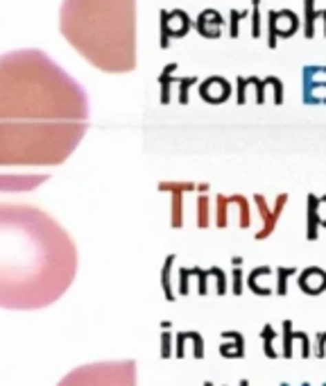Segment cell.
I'll return each instance as SVG.
<instances>
[{
    "instance_id": "6da1fadb",
    "label": "cell",
    "mask_w": 326,
    "mask_h": 386,
    "mask_svg": "<svg viewBox=\"0 0 326 386\" xmlns=\"http://www.w3.org/2000/svg\"><path fill=\"white\" fill-rule=\"evenodd\" d=\"M91 123L89 96L41 50L0 55V168L61 166Z\"/></svg>"
},
{
    "instance_id": "7a4b0ae2",
    "label": "cell",
    "mask_w": 326,
    "mask_h": 386,
    "mask_svg": "<svg viewBox=\"0 0 326 386\" xmlns=\"http://www.w3.org/2000/svg\"><path fill=\"white\" fill-rule=\"evenodd\" d=\"M77 275V245L54 216L25 203H0V309L54 305Z\"/></svg>"
},
{
    "instance_id": "3957f363",
    "label": "cell",
    "mask_w": 326,
    "mask_h": 386,
    "mask_svg": "<svg viewBox=\"0 0 326 386\" xmlns=\"http://www.w3.org/2000/svg\"><path fill=\"white\" fill-rule=\"evenodd\" d=\"M61 34L105 73L136 68V0H64Z\"/></svg>"
},
{
    "instance_id": "277c9868",
    "label": "cell",
    "mask_w": 326,
    "mask_h": 386,
    "mask_svg": "<svg viewBox=\"0 0 326 386\" xmlns=\"http://www.w3.org/2000/svg\"><path fill=\"white\" fill-rule=\"evenodd\" d=\"M57 386H136V361H98L71 370Z\"/></svg>"
},
{
    "instance_id": "5b68a950",
    "label": "cell",
    "mask_w": 326,
    "mask_h": 386,
    "mask_svg": "<svg viewBox=\"0 0 326 386\" xmlns=\"http://www.w3.org/2000/svg\"><path fill=\"white\" fill-rule=\"evenodd\" d=\"M301 82H304V91H301L304 105H326V66H304Z\"/></svg>"
},
{
    "instance_id": "8992f818",
    "label": "cell",
    "mask_w": 326,
    "mask_h": 386,
    "mask_svg": "<svg viewBox=\"0 0 326 386\" xmlns=\"http://www.w3.org/2000/svg\"><path fill=\"white\" fill-rule=\"evenodd\" d=\"M299 30V17L290 10L270 12L268 17V43L270 48H276L279 37H292Z\"/></svg>"
},
{
    "instance_id": "52a82bcc",
    "label": "cell",
    "mask_w": 326,
    "mask_h": 386,
    "mask_svg": "<svg viewBox=\"0 0 326 386\" xmlns=\"http://www.w3.org/2000/svg\"><path fill=\"white\" fill-rule=\"evenodd\" d=\"M254 203H256V207H259V214H261V219H263V230L259 232V234H256V238H259V241H263V238H268L272 232H274L276 223H279V219H281V214L285 210V203H288V193H279L276 203H274V210H270L268 203H265V198H263V196H254Z\"/></svg>"
},
{
    "instance_id": "ba28073f",
    "label": "cell",
    "mask_w": 326,
    "mask_h": 386,
    "mask_svg": "<svg viewBox=\"0 0 326 386\" xmlns=\"http://www.w3.org/2000/svg\"><path fill=\"white\" fill-rule=\"evenodd\" d=\"M297 284L306 296H320L326 291V270L320 266H308L299 273Z\"/></svg>"
},
{
    "instance_id": "9c48e42d",
    "label": "cell",
    "mask_w": 326,
    "mask_h": 386,
    "mask_svg": "<svg viewBox=\"0 0 326 386\" xmlns=\"http://www.w3.org/2000/svg\"><path fill=\"white\" fill-rule=\"evenodd\" d=\"M317 232H320V198L315 193H308L306 198V238L317 241Z\"/></svg>"
},
{
    "instance_id": "30bf717a",
    "label": "cell",
    "mask_w": 326,
    "mask_h": 386,
    "mask_svg": "<svg viewBox=\"0 0 326 386\" xmlns=\"http://www.w3.org/2000/svg\"><path fill=\"white\" fill-rule=\"evenodd\" d=\"M202 94H204L206 100H211V103H220L229 96V84L222 80V77H211L204 87H202Z\"/></svg>"
},
{
    "instance_id": "8fae6325",
    "label": "cell",
    "mask_w": 326,
    "mask_h": 386,
    "mask_svg": "<svg viewBox=\"0 0 326 386\" xmlns=\"http://www.w3.org/2000/svg\"><path fill=\"white\" fill-rule=\"evenodd\" d=\"M324 10H315V0H304V37L313 39L315 37V23L322 19Z\"/></svg>"
},
{
    "instance_id": "7c38bea8",
    "label": "cell",
    "mask_w": 326,
    "mask_h": 386,
    "mask_svg": "<svg viewBox=\"0 0 326 386\" xmlns=\"http://www.w3.org/2000/svg\"><path fill=\"white\" fill-rule=\"evenodd\" d=\"M263 275H272V268L270 266H261V268H256V270H252L250 273V289L254 291V293H259V296H270V289H263V287H259V280Z\"/></svg>"
},
{
    "instance_id": "4fadbf2b",
    "label": "cell",
    "mask_w": 326,
    "mask_h": 386,
    "mask_svg": "<svg viewBox=\"0 0 326 386\" xmlns=\"http://www.w3.org/2000/svg\"><path fill=\"white\" fill-rule=\"evenodd\" d=\"M297 273V268L290 266V268H285V266H279L276 268V275H279V284H276V293L279 296H285L288 293V280H290V275Z\"/></svg>"
},
{
    "instance_id": "5bb4252c",
    "label": "cell",
    "mask_w": 326,
    "mask_h": 386,
    "mask_svg": "<svg viewBox=\"0 0 326 386\" xmlns=\"http://www.w3.org/2000/svg\"><path fill=\"white\" fill-rule=\"evenodd\" d=\"M292 334H294V329H292V321H288L285 318L283 321V350H281V357H285V359H290L292 357Z\"/></svg>"
},
{
    "instance_id": "9a60e30c",
    "label": "cell",
    "mask_w": 326,
    "mask_h": 386,
    "mask_svg": "<svg viewBox=\"0 0 326 386\" xmlns=\"http://www.w3.org/2000/svg\"><path fill=\"white\" fill-rule=\"evenodd\" d=\"M274 336H276V332L272 329V325H265L263 327V345H265V357L268 359H276L279 357V352L274 350Z\"/></svg>"
},
{
    "instance_id": "2e32d148",
    "label": "cell",
    "mask_w": 326,
    "mask_h": 386,
    "mask_svg": "<svg viewBox=\"0 0 326 386\" xmlns=\"http://www.w3.org/2000/svg\"><path fill=\"white\" fill-rule=\"evenodd\" d=\"M204 21H208V26L206 28H202V32L208 34V37H215V34H220V30H215V28H220V17L213 12V10H208L204 14Z\"/></svg>"
},
{
    "instance_id": "e0dca14e",
    "label": "cell",
    "mask_w": 326,
    "mask_h": 386,
    "mask_svg": "<svg viewBox=\"0 0 326 386\" xmlns=\"http://www.w3.org/2000/svg\"><path fill=\"white\" fill-rule=\"evenodd\" d=\"M208 200L206 198H199V203H197V214H199V221H197V225H202V227H206L208 225V216H206V212H208Z\"/></svg>"
},
{
    "instance_id": "ac0fdd59",
    "label": "cell",
    "mask_w": 326,
    "mask_h": 386,
    "mask_svg": "<svg viewBox=\"0 0 326 386\" xmlns=\"http://www.w3.org/2000/svg\"><path fill=\"white\" fill-rule=\"evenodd\" d=\"M324 347H326V332H320V334L315 336V357L322 359L324 357Z\"/></svg>"
},
{
    "instance_id": "d6986e66",
    "label": "cell",
    "mask_w": 326,
    "mask_h": 386,
    "mask_svg": "<svg viewBox=\"0 0 326 386\" xmlns=\"http://www.w3.org/2000/svg\"><path fill=\"white\" fill-rule=\"evenodd\" d=\"M259 0H254V30H252V34L254 37H259L261 34V23H259Z\"/></svg>"
},
{
    "instance_id": "ffe728a7",
    "label": "cell",
    "mask_w": 326,
    "mask_h": 386,
    "mask_svg": "<svg viewBox=\"0 0 326 386\" xmlns=\"http://www.w3.org/2000/svg\"><path fill=\"white\" fill-rule=\"evenodd\" d=\"M320 227H326V196L320 198Z\"/></svg>"
},
{
    "instance_id": "44dd1931",
    "label": "cell",
    "mask_w": 326,
    "mask_h": 386,
    "mask_svg": "<svg viewBox=\"0 0 326 386\" xmlns=\"http://www.w3.org/2000/svg\"><path fill=\"white\" fill-rule=\"evenodd\" d=\"M234 293H240V273H234Z\"/></svg>"
},
{
    "instance_id": "7402d4cb",
    "label": "cell",
    "mask_w": 326,
    "mask_h": 386,
    "mask_svg": "<svg viewBox=\"0 0 326 386\" xmlns=\"http://www.w3.org/2000/svg\"><path fill=\"white\" fill-rule=\"evenodd\" d=\"M281 386H288V384H285V382H283V384H281Z\"/></svg>"
},
{
    "instance_id": "603a6c76",
    "label": "cell",
    "mask_w": 326,
    "mask_h": 386,
    "mask_svg": "<svg viewBox=\"0 0 326 386\" xmlns=\"http://www.w3.org/2000/svg\"><path fill=\"white\" fill-rule=\"evenodd\" d=\"M243 386H247V382H243Z\"/></svg>"
}]
</instances>
